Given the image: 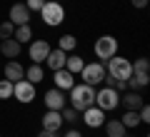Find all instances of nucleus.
<instances>
[{
  "label": "nucleus",
  "mask_w": 150,
  "mask_h": 137,
  "mask_svg": "<svg viewBox=\"0 0 150 137\" xmlns=\"http://www.w3.org/2000/svg\"><path fill=\"white\" fill-rule=\"evenodd\" d=\"M120 122H123L125 127H138V125H140V115H138V110H125V115L120 117Z\"/></svg>",
  "instance_id": "obj_24"
},
{
  "label": "nucleus",
  "mask_w": 150,
  "mask_h": 137,
  "mask_svg": "<svg viewBox=\"0 0 150 137\" xmlns=\"http://www.w3.org/2000/svg\"><path fill=\"white\" fill-rule=\"evenodd\" d=\"M45 107L48 110H63L65 107V95H63V90H58V87H50L48 92H45Z\"/></svg>",
  "instance_id": "obj_11"
},
{
  "label": "nucleus",
  "mask_w": 150,
  "mask_h": 137,
  "mask_svg": "<svg viewBox=\"0 0 150 137\" xmlns=\"http://www.w3.org/2000/svg\"><path fill=\"white\" fill-rule=\"evenodd\" d=\"M148 82H150V75L148 72H130L128 90H143V87H148Z\"/></svg>",
  "instance_id": "obj_19"
},
{
  "label": "nucleus",
  "mask_w": 150,
  "mask_h": 137,
  "mask_svg": "<svg viewBox=\"0 0 150 137\" xmlns=\"http://www.w3.org/2000/svg\"><path fill=\"white\" fill-rule=\"evenodd\" d=\"M40 18H43V22L48 27H58L65 20V8L58 0H45V5L40 8Z\"/></svg>",
  "instance_id": "obj_2"
},
{
  "label": "nucleus",
  "mask_w": 150,
  "mask_h": 137,
  "mask_svg": "<svg viewBox=\"0 0 150 137\" xmlns=\"http://www.w3.org/2000/svg\"><path fill=\"white\" fill-rule=\"evenodd\" d=\"M93 50H95V58L98 60H110L112 55H118V40H115L112 35H103V37L95 40Z\"/></svg>",
  "instance_id": "obj_4"
},
{
  "label": "nucleus",
  "mask_w": 150,
  "mask_h": 137,
  "mask_svg": "<svg viewBox=\"0 0 150 137\" xmlns=\"http://www.w3.org/2000/svg\"><path fill=\"white\" fill-rule=\"evenodd\" d=\"M45 5V0H25V8L30 13H40V8Z\"/></svg>",
  "instance_id": "obj_29"
},
{
  "label": "nucleus",
  "mask_w": 150,
  "mask_h": 137,
  "mask_svg": "<svg viewBox=\"0 0 150 137\" xmlns=\"http://www.w3.org/2000/svg\"><path fill=\"white\" fill-rule=\"evenodd\" d=\"M95 105L100 107L103 112H108V110H115V107L120 105V95H118V90H112V87H100L95 92Z\"/></svg>",
  "instance_id": "obj_5"
},
{
  "label": "nucleus",
  "mask_w": 150,
  "mask_h": 137,
  "mask_svg": "<svg viewBox=\"0 0 150 137\" xmlns=\"http://www.w3.org/2000/svg\"><path fill=\"white\" fill-rule=\"evenodd\" d=\"M83 122H85L88 127H103V122H105V112L100 110L98 105H90L88 110H83Z\"/></svg>",
  "instance_id": "obj_9"
},
{
  "label": "nucleus",
  "mask_w": 150,
  "mask_h": 137,
  "mask_svg": "<svg viewBox=\"0 0 150 137\" xmlns=\"http://www.w3.org/2000/svg\"><path fill=\"white\" fill-rule=\"evenodd\" d=\"M38 137H60V135H58V132H50V130H43Z\"/></svg>",
  "instance_id": "obj_31"
},
{
  "label": "nucleus",
  "mask_w": 150,
  "mask_h": 137,
  "mask_svg": "<svg viewBox=\"0 0 150 137\" xmlns=\"http://www.w3.org/2000/svg\"><path fill=\"white\" fill-rule=\"evenodd\" d=\"M13 37H15L20 45H23V42H30V40H33V27H30V22H28V25H15Z\"/></svg>",
  "instance_id": "obj_22"
},
{
  "label": "nucleus",
  "mask_w": 150,
  "mask_h": 137,
  "mask_svg": "<svg viewBox=\"0 0 150 137\" xmlns=\"http://www.w3.org/2000/svg\"><path fill=\"white\" fill-rule=\"evenodd\" d=\"M50 42L48 40H30V48H28V55H30L33 63H45V58H48L50 53Z\"/></svg>",
  "instance_id": "obj_8"
},
{
  "label": "nucleus",
  "mask_w": 150,
  "mask_h": 137,
  "mask_svg": "<svg viewBox=\"0 0 150 137\" xmlns=\"http://www.w3.org/2000/svg\"><path fill=\"white\" fill-rule=\"evenodd\" d=\"M13 32H15V25H13L10 20L0 22V37H3V40H5V37H13Z\"/></svg>",
  "instance_id": "obj_27"
},
{
  "label": "nucleus",
  "mask_w": 150,
  "mask_h": 137,
  "mask_svg": "<svg viewBox=\"0 0 150 137\" xmlns=\"http://www.w3.org/2000/svg\"><path fill=\"white\" fill-rule=\"evenodd\" d=\"M13 97H15L18 102H23V105L33 102L35 100V85L28 82V80H18L15 87H13Z\"/></svg>",
  "instance_id": "obj_7"
},
{
  "label": "nucleus",
  "mask_w": 150,
  "mask_h": 137,
  "mask_svg": "<svg viewBox=\"0 0 150 137\" xmlns=\"http://www.w3.org/2000/svg\"><path fill=\"white\" fill-rule=\"evenodd\" d=\"M60 115H63V122H75L78 120V110H73V107H63Z\"/></svg>",
  "instance_id": "obj_28"
},
{
  "label": "nucleus",
  "mask_w": 150,
  "mask_h": 137,
  "mask_svg": "<svg viewBox=\"0 0 150 137\" xmlns=\"http://www.w3.org/2000/svg\"><path fill=\"white\" fill-rule=\"evenodd\" d=\"M103 127H105V135L108 137H125V130H128L120 120H105Z\"/></svg>",
  "instance_id": "obj_18"
},
{
  "label": "nucleus",
  "mask_w": 150,
  "mask_h": 137,
  "mask_svg": "<svg viewBox=\"0 0 150 137\" xmlns=\"http://www.w3.org/2000/svg\"><path fill=\"white\" fill-rule=\"evenodd\" d=\"M58 48L65 50V53H75V48H78V37H75V35H63L58 40Z\"/></svg>",
  "instance_id": "obj_23"
},
{
  "label": "nucleus",
  "mask_w": 150,
  "mask_h": 137,
  "mask_svg": "<svg viewBox=\"0 0 150 137\" xmlns=\"http://www.w3.org/2000/svg\"><path fill=\"white\" fill-rule=\"evenodd\" d=\"M25 80H28V82H33V85H38L40 80H45L43 65H40V63H33L30 67H25Z\"/></svg>",
  "instance_id": "obj_20"
},
{
  "label": "nucleus",
  "mask_w": 150,
  "mask_h": 137,
  "mask_svg": "<svg viewBox=\"0 0 150 137\" xmlns=\"http://www.w3.org/2000/svg\"><path fill=\"white\" fill-rule=\"evenodd\" d=\"M3 72H5V80H10V82L25 80V67H23L18 60H8V65L3 67Z\"/></svg>",
  "instance_id": "obj_13"
},
{
  "label": "nucleus",
  "mask_w": 150,
  "mask_h": 137,
  "mask_svg": "<svg viewBox=\"0 0 150 137\" xmlns=\"http://www.w3.org/2000/svg\"><path fill=\"white\" fill-rule=\"evenodd\" d=\"M8 20L13 25H28L30 22V10L25 8V3H15L10 8V13H8Z\"/></svg>",
  "instance_id": "obj_10"
},
{
  "label": "nucleus",
  "mask_w": 150,
  "mask_h": 137,
  "mask_svg": "<svg viewBox=\"0 0 150 137\" xmlns=\"http://www.w3.org/2000/svg\"><path fill=\"white\" fill-rule=\"evenodd\" d=\"M65 137H83V135L78 130H68V132H65Z\"/></svg>",
  "instance_id": "obj_32"
},
{
  "label": "nucleus",
  "mask_w": 150,
  "mask_h": 137,
  "mask_svg": "<svg viewBox=\"0 0 150 137\" xmlns=\"http://www.w3.org/2000/svg\"><path fill=\"white\" fill-rule=\"evenodd\" d=\"M130 65H133V72H150V60L148 58H138Z\"/></svg>",
  "instance_id": "obj_26"
},
{
  "label": "nucleus",
  "mask_w": 150,
  "mask_h": 137,
  "mask_svg": "<svg viewBox=\"0 0 150 137\" xmlns=\"http://www.w3.org/2000/svg\"><path fill=\"white\" fill-rule=\"evenodd\" d=\"M20 50H23V45L15 37H5V40L0 42V53L5 55V58H10V60H15L18 55H20Z\"/></svg>",
  "instance_id": "obj_16"
},
{
  "label": "nucleus",
  "mask_w": 150,
  "mask_h": 137,
  "mask_svg": "<svg viewBox=\"0 0 150 137\" xmlns=\"http://www.w3.org/2000/svg\"><path fill=\"white\" fill-rule=\"evenodd\" d=\"M13 87H15V82H10V80H0V100H10V97H13Z\"/></svg>",
  "instance_id": "obj_25"
},
{
  "label": "nucleus",
  "mask_w": 150,
  "mask_h": 137,
  "mask_svg": "<svg viewBox=\"0 0 150 137\" xmlns=\"http://www.w3.org/2000/svg\"><path fill=\"white\" fill-rule=\"evenodd\" d=\"M65 58H68V53L65 50H60V48H55V50H50L48 53V58H45V65H48L50 70H60V67H65Z\"/></svg>",
  "instance_id": "obj_15"
},
{
  "label": "nucleus",
  "mask_w": 150,
  "mask_h": 137,
  "mask_svg": "<svg viewBox=\"0 0 150 137\" xmlns=\"http://www.w3.org/2000/svg\"><path fill=\"white\" fill-rule=\"evenodd\" d=\"M120 105H123L125 110H140V107L145 105V100H143V95H140V92H135V90H128V92L120 97Z\"/></svg>",
  "instance_id": "obj_14"
},
{
  "label": "nucleus",
  "mask_w": 150,
  "mask_h": 137,
  "mask_svg": "<svg viewBox=\"0 0 150 137\" xmlns=\"http://www.w3.org/2000/svg\"><path fill=\"white\" fill-rule=\"evenodd\" d=\"M133 5L135 8H145V5H148V0H133Z\"/></svg>",
  "instance_id": "obj_33"
},
{
  "label": "nucleus",
  "mask_w": 150,
  "mask_h": 137,
  "mask_svg": "<svg viewBox=\"0 0 150 137\" xmlns=\"http://www.w3.org/2000/svg\"><path fill=\"white\" fill-rule=\"evenodd\" d=\"M80 77L85 85H90V87H95V85L103 82V77H105V65L103 63H85L80 70Z\"/></svg>",
  "instance_id": "obj_6"
},
{
  "label": "nucleus",
  "mask_w": 150,
  "mask_h": 137,
  "mask_svg": "<svg viewBox=\"0 0 150 137\" xmlns=\"http://www.w3.org/2000/svg\"><path fill=\"white\" fill-rule=\"evenodd\" d=\"M53 75H55V87H58V90H70V87L75 85V75H73V72H68L65 67L55 70Z\"/></svg>",
  "instance_id": "obj_17"
},
{
  "label": "nucleus",
  "mask_w": 150,
  "mask_h": 137,
  "mask_svg": "<svg viewBox=\"0 0 150 137\" xmlns=\"http://www.w3.org/2000/svg\"><path fill=\"white\" fill-rule=\"evenodd\" d=\"M83 65H85V60H83L80 55H75V53L65 58V70H68V72H73V75H80Z\"/></svg>",
  "instance_id": "obj_21"
},
{
  "label": "nucleus",
  "mask_w": 150,
  "mask_h": 137,
  "mask_svg": "<svg viewBox=\"0 0 150 137\" xmlns=\"http://www.w3.org/2000/svg\"><path fill=\"white\" fill-rule=\"evenodd\" d=\"M90 105H95V87H90V85H85V82L73 85V87H70V107L78 110V112H83Z\"/></svg>",
  "instance_id": "obj_1"
},
{
  "label": "nucleus",
  "mask_w": 150,
  "mask_h": 137,
  "mask_svg": "<svg viewBox=\"0 0 150 137\" xmlns=\"http://www.w3.org/2000/svg\"><path fill=\"white\" fill-rule=\"evenodd\" d=\"M0 137H3V135H0Z\"/></svg>",
  "instance_id": "obj_34"
},
{
  "label": "nucleus",
  "mask_w": 150,
  "mask_h": 137,
  "mask_svg": "<svg viewBox=\"0 0 150 137\" xmlns=\"http://www.w3.org/2000/svg\"><path fill=\"white\" fill-rule=\"evenodd\" d=\"M63 115H60L58 110H48L43 115V130H50V132H60V127H63Z\"/></svg>",
  "instance_id": "obj_12"
},
{
  "label": "nucleus",
  "mask_w": 150,
  "mask_h": 137,
  "mask_svg": "<svg viewBox=\"0 0 150 137\" xmlns=\"http://www.w3.org/2000/svg\"><path fill=\"white\" fill-rule=\"evenodd\" d=\"M133 60H128V58H120V55H112L110 60H105V72L110 75V77H115V80H128L130 77V72H133Z\"/></svg>",
  "instance_id": "obj_3"
},
{
  "label": "nucleus",
  "mask_w": 150,
  "mask_h": 137,
  "mask_svg": "<svg viewBox=\"0 0 150 137\" xmlns=\"http://www.w3.org/2000/svg\"><path fill=\"white\" fill-rule=\"evenodd\" d=\"M138 115H140V122H150V107L143 105V107L138 110Z\"/></svg>",
  "instance_id": "obj_30"
}]
</instances>
